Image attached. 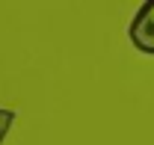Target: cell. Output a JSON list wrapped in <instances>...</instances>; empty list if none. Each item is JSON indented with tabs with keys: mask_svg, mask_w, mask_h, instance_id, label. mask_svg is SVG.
Returning <instances> with one entry per match:
<instances>
[{
	"mask_svg": "<svg viewBox=\"0 0 154 145\" xmlns=\"http://www.w3.org/2000/svg\"><path fill=\"white\" fill-rule=\"evenodd\" d=\"M128 39L139 54L154 56V0L139 6V12L134 15L131 27H128Z\"/></svg>",
	"mask_w": 154,
	"mask_h": 145,
	"instance_id": "6da1fadb",
	"label": "cell"
},
{
	"mask_svg": "<svg viewBox=\"0 0 154 145\" xmlns=\"http://www.w3.org/2000/svg\"><path fill=\"white\" fill-rule=\"evenodd\" d=\"M15 125V110H3L0 107V145L6 139V133H9V127Z\"/></svg>",
	"mask_w": 154,
	"mask_h": 145,
	"instance_id": "7a4b0ae2",
	"label": "cell"
}]
</instances>
